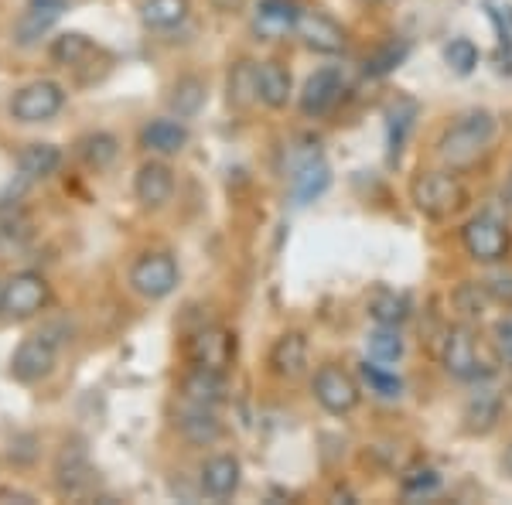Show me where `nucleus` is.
Here are the masks:
<instances>
[{
  "instance_id": "obj_1",
  "label": "nucleus",
  "mask_w": 512,
  "mask_h": 505,
  "mask_svg": "<svg viewBox=\"0 0 512 505\" xmlns=\"http://www.w3.org/2000/svg\"><path fill=\"white\" fill-rule=\"evenodd\" d=\"M492 137H495L492 113L468 110L441 134V140H437V154H441V161L448 164L451 171L468 168V164H475L478 157H482L485 147L492 144Z\"/></svg>"
},
{
  "instance_id": "obj_2",
  "label": "nucleus",
  "mask_w": 512,
  "mask_h": 505,
  "mask_svg": "<svg viewBox=\"0 0 512 505\" xmlns=\"http://www.w3.org/2000/svg\"><path fill=\"white\" fill-rule=\"evenodd\" d=\"M410 195H414L417 212H424L427 219H451L468 202L465 185L451 171H420L410 185Z\"/></svg>"
},
{
  "instance_id": "obj_3",
  "label": "nucleus",
  "mask_w": 512,
  "mask_h": 505,
  "mask_svg": "<svg viewBox=\"0 0 512 505\" xmlns=\"http://www.w3.org/2000/svg\"><path fill=\"white\" fill-rule=\"evenodd\" d=\"M461 243H465L468 256L478 263H502L512 250V236H509L506 222L495 219L492 212H482V215H475V219H468L465 229H461Z\"/></svg>"
},
{
  "instance_id": "obj_4",
  "label": "nucleus",
  "mask_w": 512,
  "mask_h": 505,
  "mask_svg": "<svg viewBox=\"0 0 512 505\" xmlns=\"http://www.w3.org/2000/svg\"><path fill=\"white\" fill-rule=\"evenodd\" d=\"M65 106V89L52 79H35L11 96V117L18 123H45L59 117Z\"/></svg>"
},
{
  "instance_id": "obj_5",
  "label": "nucleus",
  "mask_w": 512,
  "mask_h": 505,
  "mask_svg": "<svg viewBox=\"0 0 512 505\" xmlns=\"http://www.w3.org/2000/svg\"><path fill=\"white\" fill-rule=\"evenodd\" d=\"M130 287L147 301H161L178 287V263L168 253H144L130 267Z\"/></svg>"
},
{
  "instance_id": "obj_6",
  "label": "nucleus",
  "mask_w": 512,
  "mask_h": 505,
  "mask_svg": "<svg viewBox=\"0 0 512 505\" xmlns=\"http://www.w3.org/2000/svg\"><path fill=\"white\" fill-rule=\"evenodd\" d=\"M311 389H315V400L328 413H335V417H345V413H352L355 407H359V400H362L359 383H355V379L345 369L332 366V362L315 372V379H311Z\"/></svg>"
},
{
  "instance_id": "obj_7",
  "label": "nucleus",
  "mask_w": 512,
  "mask_h": 505,
  "mask_svg": "<svg viewBox=\"0 0 512 505\" xmlns=\"http://www.w3.org/2000/svg\"><path fill=\"white\" fill-rule=\"evenodd\" d=\"M441 362L454 379H465V383H475V379L485 376L482 359H478V349H475V338H472V328L468 325H451L448 328L444 345H441Z\"/></svg>"
},
{
  "instance_id": "obj_8",
  "label": "nucleus",
  "mask_w": 512,
  "mask_h": 505,
  "mask_svg": "<svg viewBox=\"0 0 512 505\" xmlns=\"http://www.w3.org/2000/svg\"><path fill=\"white\" fill-rule=\"evenodd\" d=\"M48 280L35 270L14 273L11 280H4V314L11 318H31L48 304Z\"/></svg>"
},
{
  "instance_id": "obj_9",
  "label": "nucleus",
  "mask_w": 512,
  "mask_h": 505,
  "mask_svg": "<svg viewBox=\"0 0 512 505\" xmlns=\"http://www.w3.org/2000/svg\"><path fill=\"white\" fill-rule=\"evenodd\" d=\"M297 38L318 55H338L345 48V28L338 24L332 14L318 11V7H304L301 18H297Z\"/></svg>"
},
{
  "instance_id": "obj_10",
  "label": "nucleus",
  "mask_w": 512,
  "mask_h": 505,
  "mask_svg": "<svg viewBox=\"0 0 512 505\" xmlns=\"http://www.w3.org/2000/svg\"><path fill=\"white\" fill-rule=\"evenodd\" d=\"M185 355H188V362H192V366L222 372L236 355V338L229 335L226 328H202V331H195V335L188 338Z\"/></svg>"
},
{
  "instance_id": "obj_11",
  "label": "nucleus",
  "mask_w": 512,
  "mask_h": 505,
  "mask_svg": "<svg viewBox=\"0 0 512 505\" xmlns=\"http://www.w3.org/2000/svg\"><path fill=\"white\" fill-rule=\"evenodd\" d=\"M55 369V342L48 335H28L11 355V376L18 383H38Z\"/></svg>"
},
{
  "instance_id": "obj_12",
  "label": "nucleus",
  "mask_w": 512,
  "mask_h": 505,
  "mask_svg": "<svg viewBox=\"0 0 512 505\" xmlns=\"http://www.w3.org/2000/svg\"><path fill=\"white\" fill-rule=\"evenodd\" d=\"M345 93V76L338 65H325L318 69L315 76L304 82V93H301V113L304 117H325L338 106V99Z\"/></svg>"
},
{
  "instance_id": "obj_13",
  "label": "nucleus",
  "mask_w": 512,
  "mask_h": 505,
  "mask_svg": "<svg viewBox=\"0 0 512 505\" xmlns=\"http://www.w3.org/2000/svg\"><path fill=\"white\" fill-rule=\"evenodd\" d=\"M65 7H69V0H28V7H24L18 24H14V41L24 48L38 45L65 14Z\"/></svg>"
},
{
  "instance_id": "obj_14",
  "label": "nucleus",
  "mask_w": 512,
  "mask_h": 505,
  "mask_svg": "<svg viewBox=\"0 0 512 505\" xmlns=\"http://www.w3.org/2000/svg\"><path fill=\"white\" fill-rule=\"evenodd\" d=\"M134 195L140 205L147 209H161V205L171 202L175 195V175L164 161H147L137 168V178H134Z\"/></svg>"
},
{
  "instance_id": "obj_15",
  "label": "nucleus",
  "mask_w": 512,
  "mask_h": 505,
  "mask_svg": "<svg viewBox=\"0 0 512 505\" xmlns=\"http://www.w3.org/2000/svg\"><path fill=\"white\" fill-rule=\"evenodd\" d=\"M499 420H502V393H495L489 386H478L475 393L468 396L465 410H461V424H465L468 434L485 437V434H492Z\"/></svg>"
},
{
  "instance_id": "obj_16",
  "label": "nucleus",
  "mask_w": 512,
  "mask_h": 505,
  "mask_svg": "<svg viewBox=\"0 0 512 505\" xmlns=\"http://www.w3.org/2000/svg\"><path fill=\"white\" fill-rule=\"evenodd\" d=\"M304 7L297 4V0H260V7H256V35L274 41L280 35H287V31L297 28V18H301Z\"/></svg>"
},
{
  "instance_id": "obj_17",
  "label": "nucleus",
  "mask_w": 512,
  "mask_h": 505,
  "mask_svg": "<svg viewBox=\"0 0 512 505\" xmlns=\"http://www.w3.org/2000/svg\"><path fill=\"white\" fill-rule=\"evenodd\" d=\"M270 369L277 372L280 379H297L304 369H308V338L301 331H287L274 342L270 349Z\"/></svg>"
},
{
  "instance_id": "obj_18",
  "label": "nucleus",
  "mask_w": 512,
  "mask_h": 505,
  "mask_svg": "<svg viewBox=\"0 0 512 505\" xmlns=\"http://www.w3.org/2000/svg\"><path fill=\"white\" fill-rule=\"evenodd\" d=\"M239 478H243V468L233 454H216L202 465V492L209 499H229V495H236Z\"/></svg>"
},
{
  "instance_id": "obj_19",
  "label": "nucleus",
  "mask_w": 512,
  "mask_h": 505,
  "mask_svg": "<svg viewBox=\"0 0 512 505\" xmlns=\"http://www.w3.org/2000/svg\"><path fill=\"white\" fill-rule=\"evenodd\" d=\"M181 393H185V403H192V407L216 410L219 403L226 400V379H222V372H216V369L192 366V372L185 376V383H181Z\"/></svg>"
},
{
  "instance_id": "obj_20",
  "label": "nucleus",
  "mask_w": 512,
  "mask_h": 505,
  "mask_svg": "<svg viewBox=\"0 0 512 505\" xmlns=\"http://www.w3.org/2000/svg\"><path fill=\"white\" fill-rule=\"evenodd\" d=\"M55 482H59L62 495H82L89 485H93V468H89L86 454H82L79 447L62 451L59 465H55Z\"/></svg>"
},
{
  "instance_id": "obj_21",
  "label": "nucleus",
  "mask_w": 512,
  "mask_h": 505,
  "mask_svg": "<svg viewBox=\"0 0 512 505\" xmlns=\"http://www.w3.org/2000/svg\"><path fill=\"white\" fill-rule=\"evenodd\" d=\"M140 144L154 154H178L188 144V127L181 120H151L140 134Z\"/></svg>"
},
{
  "instance_id": "obj_22",
  "label": "nucleus",
  "mask_w": 512,
  "mask_h": 505,
  "mask_svg": "<svg viewBox=\"0 0 512 505\" xmlns=\"http://www.w3.org/2000/svg\"><path fill=\"white\" fill-rule=\"evenodd\" d=\"M229 106L233 110H250V106L260 99V65L253 62H236L229 69Z\"/></svg>"
},
{
  "instance_id": "obj_23",
  "label": "nucleus",
  "mask_w": 512,
  "mask_h": 505,
  "mask_svg": "<svg viewBox=\"0 0 512 505\" xmlns=\"http://www.w3.org/2000/svg\"><path fill=\"white\" fill-rule=\"evenodd\" d=\"M369 318H373L376 325L400 328L403 321L410 318V297L393 291V287H379V291L369 297Z\"/></svg>"
},
{
  "instance_id": "obj_24",
  "label": "nucleus",
  "mask_w": 512,
  "mask_h": 505,
  "mask_svg": "<svg viewBox=\"0 0 512 505\" xmlns=\"http://www.w3.org/2000/svg\"><path fill=\"white\" fill-rule=\"evenodd\" d=\"M291 72L280 62H263L260 65V103H267L270 110H284L291 103Z\"/></svg>"
},
{
  "instance_id": "obj_25",
  "label": "nucleus",
  "mask_w": 512,
  "mask_h": 505,
  "mask_svg": "<svg viewBox=\"0 0 512 505\" xmlns=\"http://www.w3.org/2000/svg\"><path fill=\"white\" fill-rule=\"evenodd\" d=\"M178 430L185 434V441H192V444H212V441H219V434H222L216 410L192 407V403H188L185 413L178 417Z\"/></svg>"
},
{
  "instance_id": "obj_26",
  "label": "nucleus",
  "mask_w": 512,
  "mask_h": 505,
  "mask_svg": "<svg viewBox=\"0 0 512 505\" xmlns=\"http://www.w3.org/2000/svg\"><path fill=\"white\" fill-rule=\"evenodd\" d=\"M328 181H332V171H328V164L321 161V157H315V161H308L291 171V192L297 202H315V198L328 188Z\"/></svg>"
},
{
  "instance_id": "obj_27",
  "label": "nucleus",
  "mask_w": 512,
  "mask_h": 505,
  "mask_svg": "<svg viewBox=\"0 0 512 505\" xmlns=\"http://www.w3.org/2000/svg\"><path fill=\"white\" fill-rule=\"evenodd\" d=\"M59 164H62V151L55 144H28L18 154V168H21V175L28 181L55 175V171H59Z\"/></svg>"
},
{
  "instance_id": "obj_28",
  "label": "nucleus",
  "mask_w": 512,
  "mask_h": 505,
  "mask_svg": "<svg viewBox=\"0 0 512 505\" xmlns=\"http://www.w3.org/2000/svg\"><path fill=\"white\" fill-rule=\"evenodd\" d=\"M93 55H96V45L86 35H79V31H65L52 45V59L65 65V69H79V65L86 59H93Z\"/></svg>"
},
{
  "instance_id": "obj_29",
  "label": "nucleus",
  "mask_w": 512,
  "mask_h": 505,
  "mask_svg": "<svg viewBox=\"0 0 512 505\" xmlns=\"http://www.w3.org/2000/svg\"><path fill=\"white\" fill-rule=\"evenodd\" d=\"M147 28H178L181 21L188 18V0H144V11H140Z\"/></svg>"
},
{
  "instance_id": "obj_30",
  "label": "nucleus",
  "mask_w": 512,
  "mask_h": 505,
  "mask_svg": "<svg viewBox=\"0 0 512 505\" xmlns=\"http://www.w3.org/2000/svg\"><path fill=\"white\" fill-rule=\"evenodd\" d=\"M120 154V144L113 134H89L79 140V157L89 164L93 171H106Z\"/></svg>"
},
{
  "instance_id": "obj_31",
  "label": "nucleus",
  "mask_w": 512,
  "mask_h": 505,
  "mask_svg": "<svg viewBox=\"0 0 512 505\" xmlns=\"http://www.w3.org/2000/svg\"><path fill=\"white\" fill-rule=\"evenodd\" d=\"M366 352L373 362H383V366H393V362L403 359V338H400V328H390V325H376L373 335L366 338Z\"/></svg>"
},
{
  "instance_id": "obj_32",
  "label": "nucleus",
  "mask_w": 512,
  "mask_h": 505,
  "mask_svg": "<svg viewBox=\"0 0 512 505\" xmlns=\"http://www.w3.org/2000/svg\"><path fill=\"white\" fill-rule=\"evenodd\" d=\"M205 96H209L205 82L198 76H185L175 82V89H171V110H175L178 117H195V113L205 106Z\"/></svg>"
},
{
  "instance_id": "obj_33",
  "label": "nucleus",
  "mask_w": 512,
  "mask_h": 505,
  "mask_svg": "<svg viewBox=\"0 0 512 505\" xmlns=\"http://www.w3.org/2000/svg\"><path fill=\"white\" fill-rule=\"evenodd\" d=\"M362 379H366L369 389H373L376 396H386V400H396V396H400V389H403L400 376L386 369L383 362H373V359L362 362Z\"/></svg>"
},
{
  "instance_id": "obj_34",
  "label": "nucleus",
  "mask_w": 512,
  "mask_h": 505,
  "mask_svg": "<svg viewBox=\"0 0 512 505\" xmlns=\"http://www.w3.org/2000/svg\"><path fill=\"white\" fill-rule=\"evenodd\" d=\"M444 62H448L451 72H458V76H468V72H475L478 65V48L475 41L468 38H451L448 45H444Z\"/></svg>"
},
{
  "instance_id": "obj_35",
  "label": "nucleus",
  "mask_w": 512,
  "mask_h": 505,
  "mask_svg": "<svg viewBox=\"0 0 512 505\" xmlns=\"http://www.w3.org/2000/svg\"><path fill=\"white\" fill-rule=\"evenodd\" d=\"M454 308L461 311V318H468V321H475V318H482L485 314V301H489V294H485V287L482 284H461L458 291H454Z\"/></svg>"
},
{
  "instance_id": "obj_36",
  "label": "nucleus",
  "mask_w": 512,
  "mask_h": 505,
  "mask_svg": "<svg viewBox=\"0 0 512 505\" xmlns=\"http://www.w3.org/2000/svg\"><path fill=\"white\" fill-rule=\"evenodd\" d=\"M441 485V475L434 468H414L403 475V492L407 495H431Z\"/></svg>"
},
{
  "instance_id": "obj_37",
  "label": "nucleus",
  "mask_w": 512,
  "mask_h": 505,
  "mask_svg": "<svg viewBox=\"0 0 512 505\" xmlns=\"http://www.w3.org/2000/svg\"><path fill=\"white\" fill-rule=\"evenodd\" d=\"M482 287L495 304H506V308H512V270H492L489 277L482 280Z\"/></svg>"
},
{
  "instance_id": "obj_38",
  "label": "nucleus",
  "mask_w": 512,
  "mask_h": 505,
  "mask_svg": "<svg viewBox=\"0 0 512 505\" xmlns=\"http://www.w3.org/2000/svg\"><path fill=\"white\" fill-rule=\"evenodd\" d=\"M492 345H495V355H499L506 366H512V321H495Z\"/></svg>"
},
{
  "instance_id": "obj_39",
  "label": "nucleus",
  "mask_w": 512,
  "mask_h": 505,
  "mask_svg": "<svg viewBox=\"0 0 512 505\" xmlns=\"http://www.w3.org/2000/svg\"><path fill=\"white\" fill-rule=\"evenodd\" d=\"M403 55H407V48H403V45H390L386 52H379L376 59L369 62V72H373V76H383V72H390L393 65L403 59Z\"/></svg>"
},
{
  "instance_id": "obj_40",
  "label": "nucleus",
  "mask_w": 512,
  "mask_h": 505,
  "mask_svg": "<svg viewBox=\"0 0 512 505\" xmlns=\"http://www.w3.org/2000/svg\"><path fill=\"white\" fill-rule=\"evenodd\" d=\"M502 471L512 478V441H509V447H506V454H502Z\"/></svg>"
},
{
  "instance_id": "obj_41",
  "label": "nucleus",
  "mask_w": 512,
  "mask_h": 505,
  "mask_svg": "<svg viewBox=\"0 0 512 505\" xmlns=\"http://www.w3.org/2000/svg\"><path fill=\"white\" fill-rule=\"evenodd\" d=\"M0 314H4V284H0Z\"/></svg>"
},
{
  "instance_id": "obj_42",
  "label": "nucleus",
  "mask_w": 512,
  "mask_h": 505,
  "mask_svg": "<svg viewBox=\"0 0 512 505\" xmlns=\"http://www.w3.org/2000/svg\"><path fill=\"white\" fill-rule=\"evenodd\" d=\"M506 195H509V202H512V175H509V188H506Z\"/></svg>"
},
{
  "instance_id": "obj_43",
  "label": "nucleus",
  "mask_w": 512,
  "mask_h": 505,
  "mask_svg": "<svg viewBox=\"0 0 512 505\" xmlns=\"http://www.w3.org/2000/svg\"><path fill=\"white\" fill-rule=\"evenodd\" d=\"M366 4H379V0H366Z\"/></svg>"
},
{
  "instance_id": "obj_44",
  "label": "nucleus",
  "mask_w": 512,
  "mask_h": 505,
  "mask_svg": "<svg viewBox=\"0 0 512 505\" xmlns=\"http://www.w3.org/2000/svg\"><path fill=\"white\" fill-rule=\"evenodd\" d=\"M509 369H512V366H509Z\"/></svg>"
}]
</instances>
